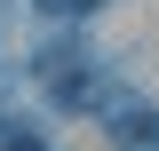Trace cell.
<instances>
[{
  "label": "cell",
  "instance_id": "1",
  "mask_svg": "<svg viewBox=\"0 0 159 151\" xmlns=\"http://www.w3.org/2000/svg\"><path fill=\"white\" fill-rule=\"evenodd\" d=\"M40 80L56 88V103H64V112H80V95H96V64L80 56L72 40H56V48L40 56Z\"/></svg>",
  "mask_w": 159,
  "mask_h": 151
},
{
  "label": "cell",
  "instance_id": "4",
  "mask_svg": "<svg viewBox=\"0 0 159 151\" xmlns=\"http://www.w3.org/2000/svg\"><path fill=\"white\" fill-rule=\"evenodd\" d=\"M48 16H88V8H103V0H40Z\"/></svg>",
  "mask_w": 159,
  "mask_h": 151
},
{
  "label": "cell",
  "instance_id": "3",
  "mask_svg": "<svg viewBox=\"0 0 159 151\" xmlns=\"http://www.w3.org/2000/svg\"><path fill=\"white\" fill-rule=\"evenodd\" d=\"M0 151H40V135L24 127V119H0Z\"/></svg>",
  "mask_w": 159,
  "mask_h": 151
},
{
  "label": "cell",
  "instance_id": "2",
  "mask_svg": "<svg viewBox=\"0 0 159 151\" xmlns=\"http://www.w3.org/2000/svg\"><path fill=\"white\" fill-rule=\"evenodd\" d=\"M111 143L119 151H159V112L151 103H119L111 112Z\"/></svg>",
  "mask_w": 159,
  "mask_h": 151
}]
</instances>
